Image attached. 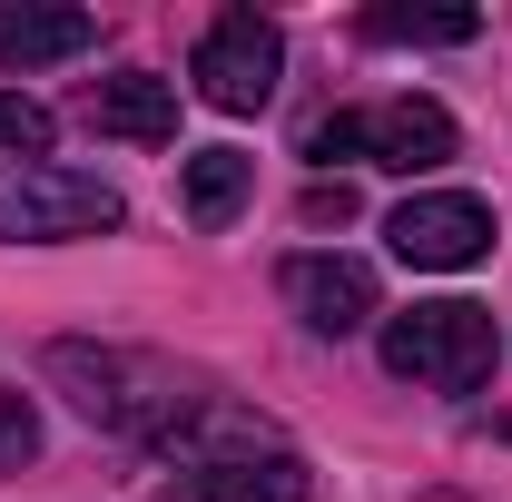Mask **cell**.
<instances>
[{
	"mask_svg": "<svg viewBox=\"0 0 512 502\" xmlns=\"http://www.w3.org/2000/svg\"><path fill=\"white\" fill-rule=\"evenodd\" d=\"M384 365L404 384H434V394H473L503 365V335H493V306H463V296H434V306L384 315Z\"/></svg>",
	"mask_w": 512,
	"mask_h": 502,
	"instance_id": "obj_1",
	"label": "cell"
},
{
	"mask_svg": "<svg viewBox=\"0 0 512 502\" xmlns=\"http://www.w3.org/2000/svg\"><path fill=\"white\" fill-rule=\"evenodd\" d=\"M119 227V188L60 168V158H10L0 168V237L20 247H60V237H109Z\"/></svg>",
	"mask_w": 512,
	"mask_h": 502,
	"instance_id": "obj_2",
	"label": "cell"
},
{
	"mask_svg": "<svg viewBox=\"0 0 512 502\" xmlns=\"http://www.w3.org/2000/svg\"><path fill=\"white\" fill-rule=\"evenodd\" d=\"M276 69H286V40H276V20H256V10H227V20H207V40H197V99L207 109H227V119H247L276 99Z\"/></svg>",
	"mask_w": 512,
	"mask_h": 502,
	"instance_id": "obj_3",
	"label": "cell"
},
{
	"mask_svg": "<svg viewBox=\"0 0 512 502\" xmlns=\"http://www.w3.org/2000/svg\"><path fill=\"white\" fill-rule=\"evenodd\" d=\"M384 237L404 266H424V276H453V266H483L493 256V207L463 188H434V197H404L394 217H384Z\"/></svg>",
	"mask_w": 512,
	"mask_h": 502,
	"instance_id": "obj_4",
	"label": "cell"
},
{
	"mask_svg": "<svg viewBox=\"0 0 512 502\" xmlns=\"http://www.w3.org/2000/svg\"><path fill=\"white\" fill-rule=\"evenodd\" d=\"M50 375L79 384L69 404H79L89 424H109V434H168V414L128 394V384H158L168 365H148V355H119V345H60V355H50Z\"/></svg>",
	"mask_w": 512,
	"mask_h": 502,
	"instance_id": "obj_5",
	"label": "cell"
},
{
	"mask_svg": "<svg viewBox=\"0 0 512 502\" xmlns=\"http://www.w3.org/2000/svg\"><path fill=\"white\" fill-rule=\"evenodd\" d=\"M453 148H463V128H453L444 99H384V109H355V158H375V168H394V178L444 168Z\"/></svg>",
	"mask_w": 512,
	"mask_h": 502,
	"instance_id": "obj_6",
	"label": "cell"
},
{
	"mask_svg": "<svg viewBox=\"0 0 512 502\" xmlns=\"http://www.w3.org/2000/svg\"><path fill=\"white\" fill-rule=\"evenodd\" d=\"M286 306L316 335H355L375 315V266L365 256H286Z\"/></svg>",
	"mask_w": 512,
	"mask_h": 502,
	"instance_id": "obj_7",
	"label": "cell"
},
{
	"mask_svg": "<svg viewBox=\"0 0 512 502\" xmlns=\"http://www.w3.org/2000/svg\"><path fill=\"white\" fill-rule=\"evenodd\" d=\"M89 128H99V138H138V148H168V138H178V79H158V69L99 79V89H89Z\"/></svg>",
	"mask_w": 512,
	"mask_h": 502,
	"instance_id": "obj_8",
	"label": "cell"
},
{
	"mask_svg": "<svg viewBox=\"0 0 512 502\" xmlns=\"http://www.w3.org/2000/svg\"><path fill=\"white\" fill-rule=\"evenodd\" d=\"M158 502H306V463L296 453H227V463H197L188 483H168Z\"/></svg>",
	"mask_w": 512,
	"mask_h": 502,
	"instance_id": "obj_9",
	"label": "cell"
},
{
	"mask_svg": "<svg viewBox=\"0 0 512 502\" xmlns=\"http://www.w3.org/2000/svg\"><path fill=\"white\" fill-rule=\"evenodd\" d=\"M89 40H99V20H89V10H30V0L10 10V0H0V69H50V60H79Z\"/></svg>",
	"mask_w": 512,
	"mask_h": 502,
	"instance_id": "obj_10",
	"label": "cell"
},
{
	"mask_svg": "<svg viewBox=\"0 0 512 502\" xmlns=\"http://www.w3.org/2000/svg\"><path fill=\"white\" fill-rule=\"evenodd\" d=\"M247 188H256V158H247V148H197L188 178H178V207H188L197 227H227V217L247 207Z\"/></svg>",
	"mask_w": 512,
	"mask_h": 502,
	"instance_id": "obj_11",
	"label": "cell"
},
{
	"mask_svg": "<svg viewBox=\"0 0 512 502\" xmlns=\"http://www.w3.org/2000/svg\"><path fill=\"white\" fill-rule=\"evenodd\" d=\"M473 30H483V10H404V0L365 10V40H384V50H463Z\"/></svg>",
	"mask_w": 512,
	"mask_h": 502,
	"instance_id": "obj_12",
	"label": "cell"
},
{
	"mask_svg": "<svg viewBox=\"0 0 512 502\" xmlns=\"http://www.w3.org/2000/svg\"><path fill=\"white\" fill-rule=\"evenodd\" d=\"M10 158H50V109L20 99V89H0V168Z\"/></svg>",
	"mask_w": 512,
	"mask_h": 502,
	"instance_id": "obj_13",
	"label": "cell"
},
{
	"mask_svg": "<svg viewBox=\"0 0 512 502\" xmlns=\"http://www.w3.org/2000/svg\"><path fill=\"white\" fill-rule=\"evenodd\" d=\"M30 453H40V414H30L20 384H0V473H20Z\"/></svg>",
	"mask_w": 512,
	"mask_h": 502,
	"instance_id": "obj_14",
	"label": "cell"
},
{
	"mask_svg": "<svg viewBox=\"0 0 512 502\" xmlns=\"http://www.w3.org/2000/svg\"><path fill=\"white\" fill-rule=\"evenodd\" d=\"M355 217V188H316L306 197V227H345Z\"/></svg>",
	"mask_w": 512,
	"mask_h": 502,
	"instance_id": "obj_15",
	"label": "cell"
}]
</instances>
